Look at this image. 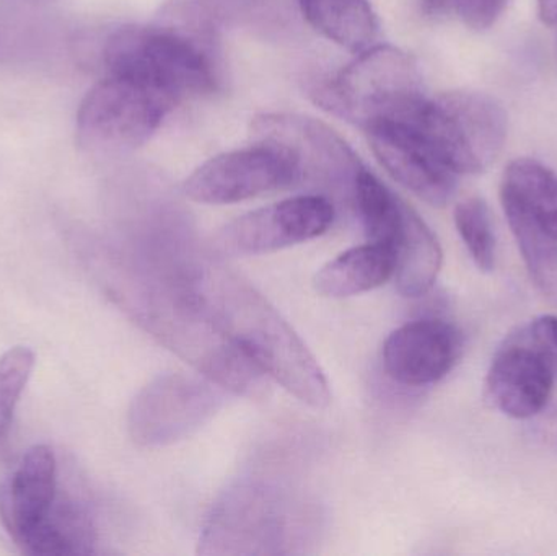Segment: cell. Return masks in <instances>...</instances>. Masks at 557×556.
I'll return each mask as SVG.
<instances>
[{"label": "cell", "mask_w": 557, "mask_h": 556, "mask_svg": "<svg viewBox=\"0 0 557 556\" xmlns=\"http://www.w3.org/2000/svg\"><path fill=\"white\" fill-rule=\"evenodd\" d=\"M509 0H422L428 15H457L474 29H487L499 20Z\"/></svg>", "instance_id": "25"}, {"label": "cell", "mask_w": 557, "mask_h": 556, "mask_svg": "<svg viewBox=\"0 0 557 556\" xmlns=\"http://www.w3.org/2000/svg\"><path fill=\"white\" fill-rule=\"evenodd\" d=\"M257 0H172L163 9L160 23L212 39L224 23L247 15Z\"/></svg>", "instance_id": "21"}, {"label": "cell", "mask_w": 557, "mask_h": 556, "mask_svg": "<svg viewBox=\"0 0 557 556\" xmlns=\"http://www.w3.org/2000/svg\"><path fill=\"white\" fill-rule=\"evenodd\" d=\"M307 22L324 38L349 51L373 46L379 23L369 0H298Z\"/></svg>", "instance_id": "19"}, {"label": "cell", "mask_w": 557, "mask_h": 556, "mask_svg": "<svg viewBox=\"0 0 557 556\" xmlns=\"http://www.w3.org/2000/svg\"><path fill=\"white\" fill-rule=\"evenodd\" d=\"M399 121L414 127L457 175L490 169L506 144V110L496 98L480 91L425 97Z\"/></svg>", "instance_id": "5"}, {"label": "cell", "mask_w": 557, "mask_h": 556, "mask_svg": "<svg viewBox=\"0 0 557 556\" xmlns=\"http://www.w3.org/2000/svg\"><path fill=\"white\" fill-rule=\"evenodd\" d=\"M548 362L557 375V317L542 316L519 333Z\"/></svg>", "instance_id": "26"}, {"label": "cell", "mask_w": 557, "mask_h": 556, "mask_svg": "<svg viewBox=\"0 0 557 556\" xmlns=\"http://www.w3.org/2000/svg\"><path fill=\"white\" fill-rule=\"evenodd\" d=\"M90 258L108 296L198 374L224 391L267 397L270 378L228 338L172 260L117 247Z\"/></svg>", "instance_id": "1"}, {"label": "cell", "mask_w": 557, "mask_h": 556, "mask_svg": "<svg viewBox=\"0 0 557 556\" xmlns=\"http://www.w3.org/2000/svg\"><path fill=\"white\" fill-rule=\"evenodd\" d=\"M395 254L396 289L403 297L416 299L434 286L442 268V248L424 219L406 202L401 222L392 242Z\"/></svg>", "instance_id": "16"}, {"label": "cell", "mask_w": 557, "mask_h": 556, "mask_svg": "<svg viewBox=\"0 0 557 556\" xmlns=\"http://www.w3.org/2000/svg\"><path fill=\"white\" fill-rule=\"evenodd\" d=\"M500 199L516 205L557 242V173L533 159L509 163L500 186Z\"/></svg>", "instance_id": "18"}, {"label": "cell", "mask_w": 557, "mask_h": 556, "mask_svg": "<svg viewBox=\"0 0 557 556\" xmlns=\"http://www.w3.org/2000/svg\"><path fill=\"white\" fill-rule=\"evenodd\" d=\"M311 97L324 110L367 131L408 116L425 94L412 55L395 46L373 45L317 85Z\"/></svg>", "instance_id": "4"}, {"label": "cell", "mask_w": 557, "mask_h": 556, "mask_svg": "<svg viewBox=\"0 0 557 556\" xmlns=\"http://www.w3.org/2000/svg\"><path fill=\"white\" fill-rule=\"evenodd\" d=\"M228 338L288 394L323 410L330 382L300 336L276 307L234 271L206 255L173 260Z\"/></svg>", "instance_id": "2"}, {"label": "cell", "mask_w": 557, "mask_h": 556, "mask_svg": "<svg viewBox=\"0 0 557 556\" xmlns=\"http://www.w3.org/2000/svg\"><path fill=\"white\" fill-rule=\"evenodd\" d=\"M255 140L276 144L294 160L298 183L314 185L352 202L357 176L366 166L346 140L321 121L300 114H263L253 121Z\"/></svg>", "instance_id": "8"}, {"label": "cell", "mask_w": 557, "mask_h": 556, "mask_svg": "<svg viewBox=\"0 0 557 556\" xmlns=\"http://www.w3.org/2000/svg\"><path fill=\"white\" fill-rule=\"evenodd\" d=\"M555 372L542 355L517 333L493 359L484 397L513 420H530L549 404Z\"/></svg>", "instance_id": "15"}, {"label": "cell", "mask_w": 557, "mask_h": 556, "mask_svg": "<svg viewBox=\"0 0 557 556\" xmlns=\"http://www.w3.org/2000/svg\"><path fill=\"white\" fill-rule=\"evenodd\" d=\"M386 172L428 205L442 208L457 191V173L408 123L385 121L366 131Z\"/></svg>", "instance_id": "13"}, {"label": "cell", "mask_w": 557, "mask_h": 556, "mask_svg": "<svg viewBox=\"0 0 557 556\" xmlns=\"http://www.w3.org/2000/svg\"><path fill=\"white\" fill-rule=\"evenodd\" d=\"M45 28L35 13L0 9V64L26 61L45 49Z\"/></svg>", "instance_id": "23"}, {"label": "cell", "mask_w": 557, "mask_h": 556, "mask_svg": "<svg viewBox=\"0 0 557 556\" xmlns=\"http://www.w3.org/2000/svg\"><path fill=\"white\" fill-rule=\"evenodd\" d=\"M529 436L536 446L557 453V401L530 418Z\"/></svg>", "instance_id": "27"}, {"label": "cell", "mask_w": 557, "mask_h": 556, "mask_svg": "<svg viewBox=\"0 0 557 556\" xmlns=\"http://www.w3.org/2000/svg\"><path fill=\"white\" fill-rule=\"evenodd\" d=\"M304 516L276 486L242 482L212 508L199 539L201 555L287 554Z\"/></svg>", "instance_id": "6"}, {"label": "cell", "mask_w": 557, "mask_h": 556, "mask_svg": "<svg viewBox=\"0 0 557 556\" xmlns=\"http://www.w3.org/2000/svg\"><path fill=\"white\" fill-rule=\"evenodd\" d=\"M463 348L460 332L438 319L416 320L392 333L383 345L386 375L406 387L442 381L457 365Z\"/></svg>", "instance_id": "14"}, {"label": "cell", "mask_w": 557, "mask_h": 556, "mask_svg": "<svg viewBox=\"0 0 557 556\" xmlns=\"http://www.w3.org/2000/svg\"><path fill=\"white\" fill-rule=\"evenodd\" d=\"M395 274L392 248L369 242L324 264L313 280L318 294L331 299L359 296L383 286Z\"/></svg>", "instance_id": "17"}, {"label": "cell", "mask_w": 557, "mask_h": 556, "mask_svg": "<svg viewBox=\"0 0 557 556\" xmlns=\"http://www.w3.org/2000/svg\"><path fill=\"white\" fill-rule=\"evenodd\" d=\"M455 225L471 258L484 273L496 267V234L486 201L467 198L458 202L454 212Z\"/></svg>", "instance_id": "22"}, {"label": "cell", "mask_w": 557, "mask_h": 556, "mask_svg": "<svg viewBox=\"0 0 557 556\" xmlns=\"http://www.w3.org/2000/svg\"><path fill=\"white\" fill-rule=\"evenodd\" d=\"M108 75L146 85L176 104L219 88L212 39L169 25H127L114 29L101 49Z\"/></svg>", "instance_id": "3"}, {"label": "cell", "mask_w": 557, "mask_h": 556, "mask_svg": "<svg viewBox=\"0 0 557 556\" xmlns=\"http://www.w3.org/2000/svg\"><path fill=\"white\" fill-rule=\"evenodd\" d=\"M540 18L548 25L557 23V0H539Z\"/></svg>", "instance_id": "28"}, {"label": "cell", "mask_w": 557, "mask_h": 556, "mask_svg": "<svg viewBox=\"0 0 557 556\" xmlns=\"http://www.w3.org/2000/svg\"><path fill=\"white\" fill-rule=\"evenodd\" d=\"M500 201L530 277L540 293L557 307V242L516 205Z\"/></svg>", "instance_id": "20"}, {"label": "cell", "mask_w": 557, "mask_h": 556, "mask_svg": "<svg viewBox=\"0 0 557 556\" xmlns=\"http://www.w3.org/2000/svg\"><path fill=\"white\" fill-rule=\"evenodd\" d=\"M295 185L298 173L292 157L276 144L257 140L202 163L183 191L202 205H234Z\"/></svg>", "instance_id": "11"}, {"label": "cell", "mask_w": 557, "mask_h": 556, "mask_svg": "<svg viewBox=\"0 0 557 556\" xmlns=\"http://www.w3.org/2000/svg\"><path fill=\"white\" fill-rule=\"evenodd\" d=\"M175 104L146 85L107 75L88 90L78 108V147L97 159L127 156L157 133Z\"/></svg>", "instance_id": "7"}, {"label": "cell", "mask_w": 557, "mask_h": 556, "mask_svg": "<svg viewBox=\"0 0 557 556\" xmlns=\"http://www.w3.org/2000/svg\"><path fill=\"white\" fill-rule=\"evenodd\" d=\"M61 495L54 450L42 444L26 450L0 492V518L10 538L26 554L51 521Z\"/></svg>", "instance_id": "12"}, {"label": "cell", "mask_w": 557, "mask_h": 556, "mask_svg": "<svg viewBox=\"0 0 557 556\" xmlns=\"http://www.w3.org/2000/svg\"><path fill=\"white\" fill-rule=\"evenodd\" d=\"M336 209L323 195H301L248 212L222 227L214 250L222 257H257L323 235Z\"/></svg>", "instance_id": "10"}, {"label": "cell", "mask_w": 557, "mask_h": 556, "mask_svg": "<svg viewBox=\"0 0 557 556\" xmlns=\"http://www.w3.org/2000/svg\"><path fill=\"white\" fill-rule=\"evenodd\" d=\"M222 401L224 388L209 379L160 375L134 398L127 415V430L139 446L178 443L208 423Z\"/></svg>", "instance_id": "9"}, {"label": "cell", "mask_w": 557, "mask_h": 556, "mask_svg": "<svg viewBox=\"0 0 557 556\" xmlns=\"http://www.w3.org/2000/svg\"><path fill=\"white\" fill-rule=\"evenodd\" d=\"M35 369V353L16 346L0 356V441L9 434L16 405Z\"/></svg>", "instance_id": "24"}]
</instances>
